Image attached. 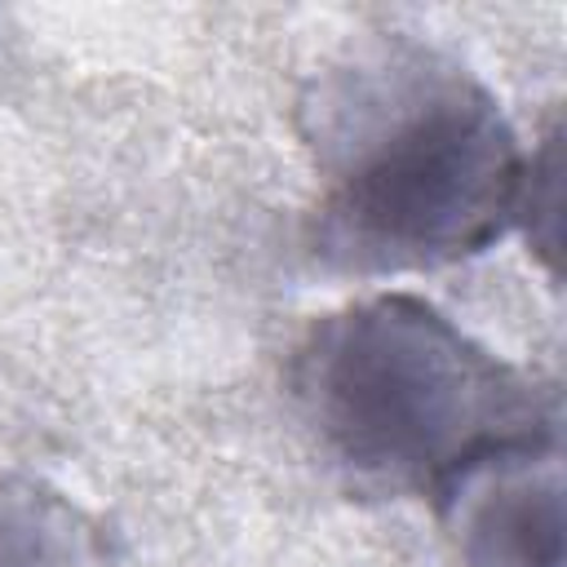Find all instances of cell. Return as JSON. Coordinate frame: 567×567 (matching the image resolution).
Returning a JSON list of instances; mask_svg holds the SVG:
<instances>
[{
    "label": "cell",
    "instance_id": "obj_1",
    "mask_svg": "<svg viewBox=\"0 0 567 567\" xmlns=\"http://www.w3.org/2000/svg\"><path fill=\"white\" fill-rule=\"evenodd\" d=\"M319 199L310 252L341 275H416L492 248L514 221L527 151L496 93L412 31L341 44L297 97Z\"/></svg>",
    "mask_w": 567,
    "mask_h": 567
},
{
    "label": "cell",
    "instance_id": "obj_2",
    "mask_svg": "<svg viewBox=\"0 0 567 567\" xmlns=\"http://www.w3.org/2000/svg\"><path fill=\"white\" fill-rule=\"evenodd\" d=\"M288 390L319 452L368 496L434 501L470 465L558 434L536 377L399 288L319 315L292 346Z\"/></svg>",
    "mask_w": 567,
    "mask_h": 567
},
{
    "label": "cell",
    "instance_id": "obj_3",
    "mask_svg": "<svg viewBox=\"0 0 567 567\" xmlns=\"http://www.w3.org/2000/svg\"><path fill=\"white\" fill-rule=\"evenodd\" d=\"M434 509L456 567H567L558 434L470 465Z\"/></svg>",
    "mask_w": 567,
    "mask_h": 567
},
{
    "label": "cell",
    "instance_id": "obj_4",
    "mask_svg": "<svg viewBox=\"0 0 567 567\" xmlns=\"http://www.w3.org/2000/svg\"><path fill=\"white\" fill-rule=\"evenodd\" d=\"M0 567H128L120 536L62 487L0 474Z\"/></svg>",
    "mask_w": 567,
    "mask_h": 567
},
{
    "label": "cell",
    "instance_id": "obj_5",
    "mask_svg": "<svg viewBox=\"0 0 567 567\" xmlns=\"http://www.w3.org/2000/svg\"><path fill=\"white\" fill-rule=\"evenodd\" d=\"M558 155H563L558 124H549L545 142L527 159V182H523V204H518V221L527 226V239L545 257L549 270H558V186H563Z\"/></svg>",
    "mask_w": 567,
    "mask_h": 567
}]
</instances>
